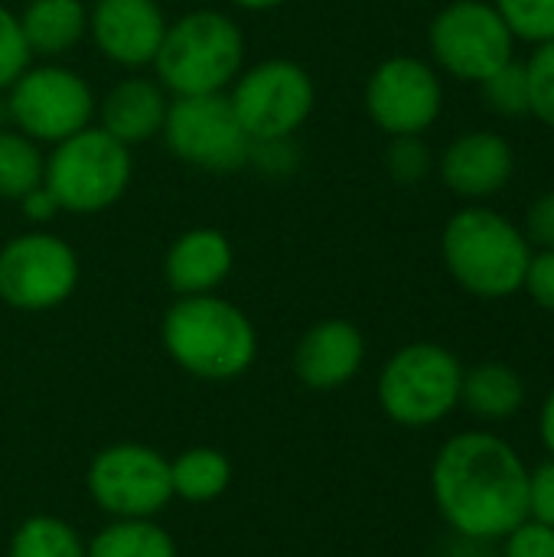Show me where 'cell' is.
Wrapping results in <instances>:
<instances>
[{"instance_id": "cell-1", "label": "cell", "mask_w": 554, "mask_h": 557, "mask_svg": "<svg viewBox=\"0 0 554 557\" xmlns=\"http://www.w3.org/2000/svg\"><path fill=\"white\" fill-rule=\"evenodd\" d=\"M431 493L444 522L473 542L506 539L529 519V467L496 434L451 437L431 467Z\"/></svg>"}, {"instance_id": "cell-2", "label": "cell", "mask_w": 554, "mask_h": 557, "mask_svg": "<svg viewBox=\"0 0 554 557\" xmlns=\"http://www.w3.org/2000/svg\"><path fill=\"white\" fill-rule=\"evenodd\" d=\"M163 346L170 359L196 379H238L258 352L251 320L216 294L180 297L163 317Z\"/></svg>"}, {"instance_id": "cell-3", "label": "cell", "mask_w": 554, "mask_h": 557, "mask_svg": "<svg viewBox=\"0 0 554 557\" xmlns=\"http://www.w3.org/2000/svg\"><path fill=\"white\" fill-rule=\"evenodd\" d=\"M245 36L238 23L219 10H193L167 23L157 49V78L173 98L222 95L242 72Z\"/></svg>"}, {"instance_id": "cell-4", "label": "cell", "mask_w": 554, "mask_h": 557, "mask_svg": "<svg viewBox=\"0 0 554 557\" xmlns=\"http://www.w3.org/2000/svg\"><path fill=\"white\" fill-rule=\"evenodd\" d=\"M451 277L473 297L500 300L522 290L532 245L493 209H460L441 238Z\"/></svg>"}, {"instance_id": "cell-5", "label": "cell", "mask_w": 554, "mask_h": 557, "mask_svg": "<svg viewBox=\"0 0 554 557\" xmlns=\"http://www.w3.org/2000/svg\"><path fill=\"white\" fill-rule=\"evenodd\" d=\"M131 173V147H124L101 127H85L52 144L42 183L56 196L62 212L98 215L127 193Z\"/></svg>"}, {"instance_id": "cell-6", "label": "cell", "mask_w": 554, "mask_h": 557, "mask_svg": "<svg viewBox=\"0 0 554 557\" xmlns=\"http://www.w3.org/2000/svg\"><path fill=\"white\" fill-rule=\"evenodd\" d=\"M460 385L464 369L451 349L438 343H411L385 362L379 405L395 424L428 428L460 405Z\"/></svg>"}, {"instance_id": "cell-7", "label": "cell", "mask_w": 554, "mask_h": 557, "mask_svg": "<svg viewBox=\"0 0 554 557\" xmlns=\"http://www.w3.org/2000/svg\"><path fill=\"white\" fill-rule=\"evenodd\" d=\"M229 101L251 144L291 140L313 114L317 88L304 65L291 59H268L238 72Z\"/></svg>"}, {"instance_id": "cell-8", "label": "cell", "mask_w": 554, "mask_h": 557, "mask_svg": "<svg viewBox=\"0 0 554 557\" xmlns=\"http://www.w3.org/2000/svg\"><path fill=\"white\" fill-rule=\"evenodd\" d=\"M95 108L88 82L59 62L26 65L7 88V117L36 144H59L91 127Z\"/></svg>"}, {"instance_id": "cell-9", "label": "cell", "mask_w": 554, "mask_h": 557, "mask_svg": "<svg viewBox=\"0 0 554 557\" xmlns=\"http://www.w3.org/2000/svg\"><path fill=\"white\" fill-rule=\"evenodd\" d=\"M160 134L170 153L196 170L232 173L251 157V137L238 124L225 91L173 98Z\"/></svg>"}, {"instance_id": "cell-10", "label": "cell", "mask_w": 554, "mask_h": 557, "mask_svg": "<svg viewBox=\"0 0 554 557\" xmlns=\"http://www.w3.org/2000/svg\"><path fill=\"white\" fill-rule=\"evenodd\" d=\"M78 287V258L72 245L49 232H26L0 248V300L23 313L65 304Z\"/></svg>"}, {"instance_id": "cell-11", "label": "cell", "mask_w": 554, "mask_h": 557, "mask_svg": "<svg viewBox=\"0 0 554 557\" xmlns=\"http://www.w3.org/2000/svg\"><path fill=\"white\" fill-rule=\"evenodd\" d=\"M431 52L457 78L483 82L513 59V33L500 10L483 0H454L431 23Z\"/></svg>"}, {"instance_id": "cell-12", "label": "cell", "mask_w": 554, "mask_h": 557, "mask_svg": "<svg viewBox=\"0 0 554 557\" xmlns=\"http://www.w3.org/2000/svg\"><path fill=\"white\" fill-rule=\"evenodd\" d=\"M88 493L114 519H153L170 499V460L144 444H114L88 467Z\"/></svg>"}, {"instance_id": "cell-13", "label": "cell", "mask_w": 554, "mask_h": 557, "mask_svg": "<svg viewBox=\"0 0 554 557\" xmlns=\"http://www.w3.org/2000/svg\"><path fill=\"white\" fill-rule=\"evenodd\" d=\"M444 104V88L438 72L415 59L395 55L385 59L366 85V111L389 137L428 131Z\"/></svg>"}, {"instance_id": "cell-14", "label": "cell", "mask_w": 554, "mask_h": 557, "mask_svg": "<svg viewBox=\"0 0 554 557\" xmlns=\"http://www.w3.org/2000/svg\"><path fill=\"white\" fill-rule=\"evenodd\" d=\"M167 33L157 0H95L88 10V36L98 52L121 69L153 65Z\"/></svg>"}, {"instance_id": "cell-15", "label": "cell", "mask_w": 554, "mask_h": 557, "mask_svg": "<svg viewBox=\"0 0 554 557\" xmlns=\"http://www.w3.org/2000/svg\"><path fill=\"white\" fill-rule=\"evenodd\" d=\"M366 359V339L349 320H320L310 326L294 352V372L307 388L333 392L356 379Z\"/></svg>"}, {"instance_id": "cell-16", "label": "cell", "mask_w": 554, "mask_h": 557, "mask_svg": "<svg viewBox=\"0 0 554 557\" xmlns=\"http://www.w3.org/2000/svg\"><path fill=\"white\" fill-rule=\"evenodd\" d=\"M513 147L490 131H470L457 137L441 157V176L451 193L467 199H483L500 193L513 176Z\"/></svg>"}, {"instance_id": "cell-17", "label": "cell", "mask_w": 554, "mask_h": 557, "mask_svg": "<svg viewBox=\"0 0 554 557\" xmlns=\"http://www.w3.org/2000/svg\"><path fill=\"white\" fill-rule=\"evenodd\" d=\"M170 95L153 78H124L118 82L95 108L101 131H108L124 147L147 144L163 131Z\"/></svg>"}, {"instance_id": "cell-18", "label": "cell", "mask_w": 554, "mask_h": 557, "mask_svg": "<svg viewBox=\"0 0 554 557\" xmlns=\"http://www.w3.org/2000/svg\"><path fill=\"white\" fill-rule=\"evenodd\" d=\"M232 242L219 228H189L170 245L163 274L180 297L216 294V287L232 274Z\"/></svg>"}, {"instance_id": "cell-19", "label": "cell", "mask_w": 554, "mask_h": 557, "mask_svg": "<svg viewBox=\"0 0 554 557\" xmlns=\"http://www.w3.org/2000/svg\"><path fill=\"white\" fill-rule=\"evenodd\" d=\"M29 55L56 59L78 46L88 33V10L82 0H29L16 13Z\"/></svg>"}, {"instance_id": "cell-20", "label": "cell", "mask_w": 554, "mask_h": 557, "mask_svg": "<svg viewBox=\"0 0 554 557\" xmlns=\"http://www.w3.org/2000/svg\"><path fill=\"white\" fill-rule=\"evenodd\" d=\"M460 401L487 421H506L513 418L526 401V385L519 372L506 362H480L470 372H464Z\"/></svg>"}, {"instance_id": "cell-21", "label": "cell", "mask_w": 554, "mask_h": 557, "mask_svg": "<svg viewBox=\"0 0 554 557\" xmlns=\"http://www.w3.org/2000/svg\"><path fill=\"white\" fill-rule=\"evenodd\" d=\"M170 483H173V496L186 503H212L229 490L232 463L222 450L193 447L170 463Z\"/></svg>"}, {"instance_id": "cell-22", "label": "cell", "mask_w": 554, "mask_h": 557, "mask_svg": "<svg viewBox=\"0 0 554 557\" xmlns=\"http://www.w3.org/2000/svg\"><path fill=\"white\" fill-rule=\"evenodd\" d=\"M85 557H176V545L150 519H118L91 539Z\"/></svg>"}, {"instance_id": "cell-23", "label": "cell", "mask_w": 554, "mask_h": 557, "mask_svg": "<svg viewBox=\"0 0 554 557\" xmlns=\"http://www.w3.org/2000/svg\"><path fill=\"white\" fill-rule=\"evenodd\" d=\"M46 157L36 140L26 134L0 127V199H23L36 186H42Z\"/></svg>"}, {"instance_id": "cell-24", "label": "cell", "mask_w": 554, "mask_h": 557, "mask_svg": "<svg viewBox=\"0 0 554 557\" xmlns=\"http://www.w3.org/2000/svg\"><path fill=\"white\" fill-rule=\"evenodd\" d=\"M10 557H85V545L69 522L56 516H33L13 532Z\"/></svg>"}, {"instance_id": "cell-25", "label": "cell", "mask_w": 554, "mask_h": 557, "mask_svg": "<svg viewBox=\"0 0 554 557\" xmlns=\"http://www.w3.org/2000/svg\"><path fill=\"white\" fill-rule=\"evenodd\" d=\"M483 101L493 114L500 117H522L532 111V101H529V75H526V65H519L516 59H509L506 65H500L496 72H490L483 82Z\"/></svg>"}, {"instance_id": "cell-26", "label": "cell", "mask_w": 554, "mask_h": 557, "mask_svg": "<svg viewBox=\"0 0 554 557\" xmlns=\"http://www.w3.org/2000/svg\"><path fill=\"white\" fill-rule=\"evenodd\" d=\"M496 10L516 39L554 42V0H496Z\"/></svg>"}, {"instance_id": "cell-27", "label": "cell", "mask_w": 554, "mask_h": 557, "mask_svg": "<svg viewBox=\"0 0 554 557\" xmlns=\"http://www.w3.org/2000/svg\"><path fill=\"white\" fill-rule=\"evenodd\" d=\"M385 166L389 176L402 186H415L428 176L431 170V150L421 140V134H405V137H392L389 150H385Z\"/></svg>"}, {"instance_id": "cell-28", "label": "cell", "mask_w": 554, "mask_h": 557, "mask_svg": "<svg viewBox=\"0 0 554 557\" xmlns=\"http://www.w3.org/2000/svg\"><path fill=\"white\" fill-rule=\"evenodd\" d=\"M526 75H529V101H532L529 114L554 127V42H542L532 52V59L526 62Z\"/></svg>"}, {"instance_id": "cell-29", "label": "cell", "mask_w": 554, "mask_h": 557, "mask_svg": "<svg viewBox=\"0 0 554 557\" xmlns=\"http://www.w3.org/2000/svg\"><path fill=\"white\" fill-rule=\"evenodd\" d=\"M26 65H29V46L23 39L20 20L0 3V91H7Z\"/></svg>"}, {"instance_id": "cell-30", "label": "cell", "mask_w": 554, "mask_h": 557, "mask_svg": "<svg viewBox=\"0 0 554 557\" xmlns=\"http://www.w3.org/2000/svg\"><path fill=\"white\" fill-rule=\"evenodd\" d=\"M503 542V557H554V529L532 519L519 522Z\"/></svg>"}, {"instance_id": "cell-31", "label": "cell", "mask_w": 554, "mask_h": 557, "mask_svg": "<svg viewBox=\"0 0 554 557\" xmlns=\"http://www.w3.org/2000/svg\"><path fill=\"white\" fill-rule=\"evenodd\" d=\"M529 519L554 529V460L529 470Z\"/></svg>"}, {"instance_id": "cell-32", "label": "cell", "mask_w": 554, "mask_h": 557, "mask_svg": "<svg viewBox=\"0 0 554 557\" xmlns=\"http://www.w3.org/2000/svg\"><path fill=\"white\" fill-rule=\"evenodd\" d=\"M522 290H529V297L539 307H545V310L554 313V248H542L539 255L529 258Z\"/></svg>"}, {"instance_id": "cell-33", "label": "cell", "mask_w": 554, "mask_h": 557, "mask_svg": "<svg viewBox=\"0 0 554 557\" xmlns=\"http://www.w3.org/2000/svg\"><path fill=\"white\" fill-rule=\"evenodd\" d=\"M526 242L539 248H554V193H545L532 202L526 215Z\"/></svg>"}, {"instance_id": "cell-34", "label": "cell", "mask_w": 554, "mask_h": 557, "mask_svg": "<svg viewBox=\"0 0 554 557\" xmlns=\"http://www.w3.org/2000/svg\"><path fill=\"white\" fill-rule=\"evenodd\" d=\"M20 209H23V215H26L29 222H39V225H42V222H49L56 212H62V209H59V202H56V196L46 189V183H42V186H36L33 193H26V196L20 199Z\"/></svg>"}, {"instance_id": "cell-35", "label": "cell", "mask_w": 554, "mask_h": 557, "mask_svg": "<svg viewBox=\"0 0 554 557\" xmlns=\"http://www.w3.org/2000/svg\"><path fill=\"white\" fill-rule=\"evenodd\" d=\"M539 431H542V444L554 457V388L549 392L545 405H542V418H539Z\"/></svg>"}, {"instance_id": "cell-36", "label": "cell", "mask_w": 554, "mask_h": 557, "mask_svg": "<svg viewBox=\"0 0 554 557\" xmlns=\"http://www.w3.org/2000/svg\"><path fill=\"white\" fill-rule=\"evenodd\" d=\"M238 10H251V13H261V10H274V7H281L284 0H232Z\"/></svg>"}]
</instances>
